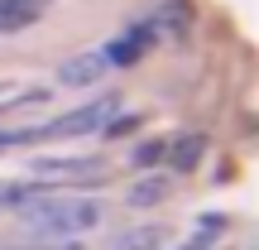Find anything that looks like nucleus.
Returning <instances> with one entry per match:
<instances>
[{
    "mask_svg": "<svg viewBox=\"0 0 259 250\" xmlns=\"http://www.w3.org/2000/svg\"><path fill=\"white\" fill-rule=\"evenodd\" d=\"M15 212H19V222L34 236H44V241H82L87 231L101 226L106 207L96 202V197H72V193L44 188V193H34L29 202H19Z\"/></svg>",
    "mask_w": 259,
    "mask_h": 250,
    "instance_id": "nucleus-1",
    "label": "nucleus"
},
{
    "mask_svg": "<svg viewBox=\"0 0 259 250\" xmlns=\"http://www.w3.org/2000/svg\"><path fill=\"white\" fill-rule=\"evenodd\" d=\"M111 116H120V96L106 92V96H96V101L77 106V111L58 116V121H48V125H34V145H38V139H77V135H96V130H106V121H111Z\"/></svg>",
    "mask_w": 259,
    "mask_h": 250,
    "instance_id": "nucleus-2",
    "label": "nucleus"
},
{
    "mask_svg": "<svg viewBox=\"0 0 259 250\" xmlns=\"http://www.w3.org/2000/svg\"><path fill=\"white\" fill-rule=\"evenodd\" d=\"M29 178H34V183H48V188H58V183H101V178H106V164H101V159H92V154L34 159V164H29Z\"/></svg>",
    "mask_w": 259,
    "mask_h": 250,
    "instance_id": "nucleus-3",
    "label": "nucleus"
},
{
    "mask_svg": "<svg viewBox=\"0 0 259 250\" xmlns=\"http://www.w3.org/2000/svg\"><path fill=\"white\" fill-rule=\"evenodd\" d=\"M106 48H87V53H72L63 67H58V82L63 87H96L106 77Z\"/></svg>",
    "mask_w": 259,
    "mask_h": 250,
    "instance_id": "nucleus-4",
    "label": "nucleus"
},
{
    "mask_svg": "<svg viewBox=\"0 0 259 250\" xmlns=\"http://www.w3.org/2000/svg\"><path fill=\"white\" fill-rule=\"evenodd\" d=\"M53 0H0V34H19L29 29Z\"/></svg>",
    "mask_w": 259,
    "mask_h": 250,
    "instance_id": "nucleus-5",
    "label": "nucleus"
},
{
    "mask_svg": "<svg viewBox=\"0 0 259 250\" xmlns=\"http://www.w3.org/2000/svg\"><path fill=\"white\" fill-rule=\"evenodd\" d=\"M168 245V226H135V231H120L111 250H163Z\"/></svg>",
    "mask_w": 259,
    "mask_h": 250,
    "instance_id": "nucleus-6",
    "label": "nucleus"
},
{
    "mask_svg": "<svg viewBox=\"0 0 259 250\" xmlns=\"http://www.w3.org/2000/svg\"><path fill=\"white\" fill-rule=\"evenodd\" d=\"M149 48V29H130V34H120L115 44H106V63H135L139 53Z\"/></svg>",
    "mask_w": 259,
    "mask_h": 250,
    "instance_id": "nucleus-7",
    "label": "nucleus"
},
{
    "mask_svg": "<svg viewBox=\"0 0 259 250\" xmlns=\"http://www.w3.org/2000/svg\"><path fill=\"white\" fill-rule=\"evenodd\" d=\"M168 193H173V183H168V178H139V183H130L125 202H130V207H158Z\"/></svg>",
    "mask_w": 259,
    "mask_h": 250,
    "instance_id": "nucleus-8",
    "label": "nucleus"
},
{
    "mask_svg": "<svg viewBox=\"0 0 259 250\" xmlns=\"http://www.w3.org/2000/svg\"><path fill=\"white\" fill-rule=\"evenodd\" d=\"M202 149H206V139H202V135H183L173 149H168V159H173V168H183V173H187V168L202 164Z\"/></svg>",
    "mask_w": 259,
    "mask_h": 250,
    "instance_id": "nucleus-9",
    "label": "nucleus"
},
{
    "mask_svg": "<svg viewBox=\"0 0 259 250\" xmlns=\"http://www.w3.org/2000/svg\"><path fill=\"white\" fill-rule=\"evenodd\" d=\"M158 159H163V145H158V139H149V145L135 149V168H154Z\"/></svg>",
    "mask_w": 259,
    "mask_h": 250,
    "instance_id": "nucleus-10",
    "label": "nucleus"
}]
</instances>
